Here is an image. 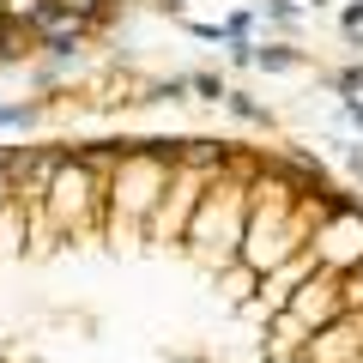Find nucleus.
<instances>
[{"label": "nucleus", "instance_id": "nucleus-1", "mask_svg": "<svg viewBox=\"0 0 363 363\" xmlns=\"http://www.w3.org/2000/svg\"><path fill=\"white\" fill-rule=\"evenodd\" d=\"M0 363H363V206L242 140L0 145Z\"/></svg>", "mask_w": 363, "mask_h": 363}, {"label": "nucleus", "instance_id": "nucleus-2", "mask_svg": "<svg viewBox=\"0 0 363 363\" xmlns=\"http://www.w3.org/2000/svg\"><path fill=\"white\" fill-rule=\"evenodd\" d=\"M116 18L121 0H0V67H30L85 49Z\"/></svg>", "mask_w": 363, "mask_h": 363}]
</instances>
